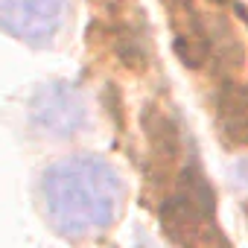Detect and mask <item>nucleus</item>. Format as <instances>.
Returning <instances> with one entry per match:
<instances>
[{"label": "nucleus", "mask_w": 248, "mask_h": 248, "mask_svg": "<svg viewBox=\"0 0 248 248\" xmlns=\"http://www.w3.org/2000/svg\"><path fill=\"white\" fill-rule=\"evenodd\" d=\"M67 21V0H0V27L15 38L44 47Z\"/></svg>", "instance_id": "nucleus-2"}, {"label": "nucleus", "mask_w": 248, "mask_h": 248, "mask_svg": "<svg viewBox=\"0 0 248 248\" xmlns=\"http://www.w3.org/2000/svg\"><path fill=\"white\" fill-rule=\"evenodd\" d=\"M143 135L149 143V161L161 170L164 181L170 175V170L178 164L181 152H184V138H181V126L172 117L170 108L149 102L143 111Z\"/></svg>", "instance_id": "nucleus-4"}, {"label": "nucleus", "mask_w": 248, "mask_h": 248, "mask_svg": "<svg viewBox=\"0 0 248 248\" xmlns=\"http://www.w3.org/2000/svg\"><path fill=\"white\" fill-rule=\"evenodd\" d=\"M32 126L47 138H73L85 126V99L70 85H47L30 108Z\"/></svg>", "instance_id": "nucleus-3"}, {"label": "nucleus", "mask_w": 248, "mask_h": 248, "mask_svg": "<svg viewBox=\"0 0 248 248\" xmlns=\"http://www.w3.org/2000/svg\"><path fill=\"white\" fill-rule=\"evenodd\" d=\"M123 187L114 170L91 155L70 158L44 172L41 199L53 228L64 236H91L111 225Z\"/></svg>", "instance_id": "nucleus-1"}]
</instances>
